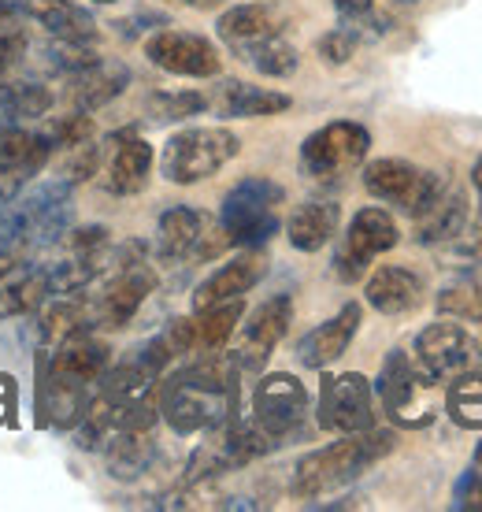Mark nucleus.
Listing matches in <instances>:
<instances>
[{"mask_svg":"<svg viewBox=\"0 0 482 512\" xmlns=\"http://www.w3.org/2000/svg\"><path fill=\"white\" fill-rule=\"evenodd\" d=\"M445 412L449 420L464 427V431H479L482 427V372L457 375L453 383H445Z\"/></svg>","mask_w":482,"mask_h":512,"instance_id":"nucleus-33","label":"nucleus"},{"mask_svg":"<svg viewBox=\"0 0 482 512\" xmlns=\"http://www.w3.org/2000/svg\"><path fill=\"white\" fill-rule=\"evenodd\" d=\"M412 364L427 375L434 386L453 383L457 375L482 372V346L460 323H431L416 334Z\"/></svg>","mask_w":482,"mask_h":512,"instance_id":"nucleus-7","label":"nucleus"},{"mask_svg":"<svg viewBox=\"0 0 482 512\" xmlns=\"http://www.w3.org/2000/svg\"><path fill=\"white\" fill-rule=\"evenodd\" d=\"M264 275H267V256L260 253V249H245L241 256L227 260L219 271H212V275L193 290V301H190L193 312H204V308L234 301V297H245Z\"/></svg>","mask_w":482,"mask_h":512,"instance_id":"nucleus-15","label":"nucleus"},{"mask_svg":"<svg viewBox=\"0 0 482 512\" xmlns=\"http://www.w3.org/2000/svg\"><path fill=\"white\" fill-rule=\"evenodd\" d=\"M423 294L427 286L412 268H397V264H386L368 279L364 286V301H368L375 312L382 316H408L423 305Z\"/></svg>","mask_w":482,"mask_h":512,"instance_id":"nucleus-20","label":"nucleus"},{"mask_svg":"<svg viewBox=\"0 0 482 512\" xmlns=\"http://www.w3.org/2000/svg\"><path fill=\"white\" fill-rule=\"evenodd\" d=\"M204 231H208L204 212L186 205L167 208L160 223H156V253L164 256V260H186V256L197 253Z\"/></svg>","mask_w":482,"mask_h":512,"instance_id":"nucleus-25","label":"nucleus"},{"mask_svg":"<svg viewBox=\"0 0 482 512\" xmlns=\"http://www.w3.org/2000/svg\"><path fill=\"white\" fill-rule=\"evenodd\" d=\"M104 464L108 475L119 483H134L153 468L156 461V442L149 438V431H115L104 442Z\"/></svg>","mask_w":482,"mask_h":512,"instance_id":"nucleus-26","label":"nucleus"},{"mask_svg":"<svg viewBox=\"0 0 482 512\" xmlns=\"http://www.w3.org/2000/svg\"><path fill=\"white\" fill-rule=\"evenodd\" d=\"M364 190L375 201H382V205H394L397 212L416 219L445 190V179L438 171H427V167H416L408 164V160L386 156V160H371L364 167Z\"/></svg>","mask_w":482,"mask_h":512,"instance_id":"nucleus-6","label":"nucleus"},{"mask_svg":"<svg viewBox=\"0 0 482 512\" xmlns=\"http://www.w3.org/2000/svg\"><path fill=\"white\" fill-rule=\"evenodd\" d=\"M145 56L167 75L182 78H216L223 71V56L208 38L190 30H160L145 41Z\"/></svg>","mask_w":482,"mask_h":512,"instance_id":"nucleus-12","label":"nucleus"},{"mask_svg":"<svg viewBox=\"0 0 482 512\" xmlns=\"http://www.w3.org/2000/svg\"><path fill=\"white\" fill-rule=\"evenodd\" d=\"M23 264V249H0V279H8Z\"/></svg>","mask_w":482,"mask_h":512,"instance_id":"nucleus-43","label":"nucleus"},{"mask_svg":"<svg viewBox=\"0 0 482 512\" xmlns=\"http://www.w3.org/2000/svg\"><path fill=\"white\" fill-rule=\"evenodd\" d=\"M49 294V275L30 268V264H19L8 279H0V323L41 308L49 301Z\"/></svg>","mask_w":482,"mask_h":512,"instance_id":"nucleus-30","label":"nucleus"},{"mask_svg":"<svg viewBox=\"0 0 482 512\" xmlns=\"http://www.w3.org/2000/svg\"><path fill=\"white\" fill-rule=\"evenodd\" d=\"M153 290H156V271L145 260L119 264L115 279L104 286V294L97 301H89V308H93V327H108V331L127 327L138 316V308L149 301Z\"/></svg>","mask_w":482,"mask_h":512,"instance_id":"nucleus-13","label":"nucleus"},{"mask_svg":"<svg viewBox=\"0 0 482 512\" xmlns=\"http://www.w3.org/2000/svg\"><path fill=\"white\" fill-rule=\"evenodd\" d=\"M4 8H8V4H4V0H0V12H4Z\"/></svg>","mask_w":482,"mask_h":512,"instance_id":"nucleus-48","label":"nucleus"},{"mask_svg":"<svg viewBox=\"0 0 482 512\" xmlns=\"http://www.w3.org/2000/svg\"><path fill=\"white\" fill-rule=\"evenodd\" d=\"M453 509H471V512H482V475L479 468L475 472H464L457 483V494H453Z\"/></svg>","mask_w":482,"mask_h":512,"instance_id":"nucleus-42","label":"nucleus"},{"mask_svg":"<svg viewBox=\"0 0 482 512\" xmlns=\"http://www.w3.org/2000/svg\"><path fill=\"white\" fill-rule=\"evenodd\" d=\"M401 242V231H397L394 216L386 208H360L349 227L342 234V245L334 253V275L342 282H360L368 275L371 260L382 253H390L394 245Z\"/></svg>","mask_w":482,"mask_h":512,"instance_id":"nucleus-9","label":"nucleus"},{"mask_svg":"<svg viewBox=\"0 0 482 512\" xmlns=\"http://www.w3.org/2000/svg\"><path fill=\"white\" fill-rule=\"evenodd\" d=\"M319 427L334 435H360L375 427V386L360 372L327 375L319 386Z\"/></svg>","mask_w":482,"mask_h":512,"instance_id":"nucleus-10","label":"nucleus"},{"mask_svg":"<svg viewBox=\"0 0 482 512\" xmlns=\"http://www.w3.org/2000/svg\"><path fill=\"white\" fill-rule=\"evenodd\" d=\"M434 383L419 372L405 349H394L382 360L379 379H375V397L382 401V412L401 427H427L434 420Z\"/></svg>","mask_w":482,"mask_h":512,"instance_id":"nucleus-5","label":"nucleus"},{"mask_svg":"<svg viewBox=\"0 0 482 512\" xmlns=\"http://www.w3.org/2000/svg\"><path fill=\"white\" fill-rule=\"evenodd\" d=\"M67 245H71V253H101L108 249V227H97V223H89V227H75V231H67Z\"/></svg>","mask_w":482,"mask_h":512,"instance_id":"nucleus-41","label":"nucleus"},{"mask_svg":"<svg viewBox=\"0 0 482 512\" xmlns=\"http://www.w3.org/2000/svg\"><path fill=\"white\" fill-rule=\"evenodd\" d=\"M178 4H190V8H219L223 0H178Z\"/></svg>","mask_w":482,"mask_h":512,"instance_id":"nucleus-45","label":"nucleus"},{"mask_svg":"<svg viewBox=\"0 0 482 512\" xmlns=\"http://www.w3.org/2000/svg\"><path fill=\"white\" fill-rule=\"evenodd\" d=\"M93 60H101L97 52H93V45L89 41H60L52 38V49H49V64L60 71V75H78L82 67H89Z\"/></svg>","mask_w":482,"mask_h":512,"instance_id":"nucleus-39","label":"nucleus"},{"mask_svg":"<svg viewBox=\"0 0 482 512\" xmlns=\"http://www.w3.org/2000/svg\"><path fill=\"white\" fill-rule=\"evenodd\" d=\"M86 331H93V308H89V301H82V297H52V301L41 305L38 334L49 349H56L60 342Z\"/></svg>","mask_w":482,"mask_h":512,"instance_id":"nucleus-29","label":"nucleus"},{"mask_svg":"<svg viewBox=\"0 0 482 512\" xmlns=\"http://www.w3.org/2000/svg\"><path fill=\"white\" fill-rule=\"evenodd\" d=\"M468 223H471L468 197H464V190H457V186L445 182V190L434 197L431 208H427L423 216H416V242L419 245H445L449 238H457Z\"/></svg>","mask_w":482,"mask_h":512,"instance_id":"nucleus-23","label":"nucleus"},{"mask_svg":"<svg viewBox=\"0 0 482 512\" xmlns=\"http://www.w3.org/2000/svg\"><path fill=\"white\" fill-rule=\"evenodd\" d=\"M360 45H368V38L356 30V26H334V30H327L323 38L316 41V52H319V60L330 67H342L349 64L356 52H360Z\"/></svg>","mask_w":482,"mask_h":512,"instance_id":"nucleus-37","label":"nucleus"},{"mask_svg":"<svg viewBox=\"0 0 482 512\" xmlns=\"http://www.w3.org/2000/svg\"><path fill=\"white\" fill-rule=\"evenodd\" d=\"M130 86V67L119 60H93L78 75L67 78V101L78 112H97L104 104H112L119 93Z\"/></svg>","mask_w":482,"mask_h":512,"instance_id":"nucleus-21","label":"nucleus"},{"mask_svg":"<svg viewBox=\"0 0 482 512\" xmlns=\"http://www.w3.org/2000/svg\"><path fill=\"white\" fill-rule=\"evenodd\" d=\"M293 104L290 93L264 90V86H249V82H223L216 97V108L223 119H264L279 116Z\"/></svg>","mask_w":482,"mask_h":512,"instance_id":"nucleus-27","label":"nucleus"},{"mask_svg":"<svg viewBox=\"0 0 482 512\" xmlns=\"http://www.w3.org/2000/svg\"><path fill=\"white\" fill-rule=\"evenodd\" d=\"M45 138L52 141V149L60 145V149H75V145H82V141H93V119L86 116V112H71V116H60L52 119V123H45Z\"/></svg>","mask_w":482,"mask_h":512,"instance_id":"nucleus-38","label":"nucleus"},{"mask_svg":"<svg viewBox=\"0 0 482 512\" xmlns=\"http://www.w3.org/2000/svg\"><path fill=\"white\" fill-rule=\"evenodd\" d=\"M52 108V93L41 82H0V112L8 119H41Z\"/></svg>","mask_w":482,"mask_h":512,"instance_id":"nucleus-35","label":"nucleus"},{"mask_svg":"<svg viewBox=\"0 0 482 512\" xmlns=\"http://www.w3.org/2000/svg\"><path fill=\"white\" fill-rule=\"evenodd\" d=\"M338 223H342V208L334 201H305L286 223V238L297 253H319L338 234Z\"/></svg>","mask_w":482,"mask_h":512,"instance_id":"nucleus-28","label":"nucleus"},{"mask_svg":"<svg viewBox=\"0 0 482 512\" xmlns=\"http://www.w3.org/2000/svg\"><path fill=\"white\" fill-rule=\"evenodd\" d=\"M475 468H479V472H482V442H479V446H475Z\"/></svg>","mask_w":482,"mask_h":512,"instance_id":"nucleus-46","label":"nucleus"},{"mask_svg":"<svg viewBox=\"0 0 482 512\" xmlns=\"http://www.w3.org/2000/svg\"><path fill=\"white\" fill-rule=\"evenodd\" d=\"M208 108V97L193 90H178V93H153L149 97V116L156 123H182V119L201 116Z\"/></svg>","mask_w":482,"mask_h":512,"instance_id":"nucleus-36","label":"nucleus"},{"mask_svg":"<svg viewBox=\"0 0 482 512\" xmlns=\"http://www.w3.org/2000/svg\"><path fill=\"white\" fill-rule=\"evenodd\" d=\"M216 34L238 56L241 49H249L256 41L286 34V15L275 4H234V8H227V12L219 15Z\"/></svg>","mask_w":482,"mask_h":512,"instance_id":"nucleus-17","label":"nucleus"},{"mask_svg":"<svg viewBox=\"0 0 482 512\" xmlns=\"http://www.w3.org/2000/svg\"><path fill=\"white\" fill-rule=\"evenodd\" d=\"M438 312L445 320L482 323V264L460 268L453 279L438 290Z\"/></svg>","mask_w":482,"mask_h":512,"instance_id":"nucleus-31","label":"nucleus"},{"mask_svg":"<svg viewBox=\"0 0 482 512\" xmlns=\"http://www.w3.org/2000/svg\"><path fill=\"white\" fill-rule=\"evenodd\" d=\"M108 145H112V156L104 164V190L115 197H134L145 190V182L153 175V145L138 134H119Z\"/></svg>","mask_w":482,"mask_h":512,"instance_id":"nucleus-18","label":"nucleus"},{"mask_svg":"<svg viewBox=\"0 0 482 512\" xmlns=\"http://www.w3.org/2000/svg\"><path fill=\"white\" fill-rule=\"evenodd\" d=\"M238 60H245V64L253 67V71H260L264 78H290L293 71L301 67V56H297V49L286 41V34L256 41L249 49H241Z\"/></svg>","mask_w":482,"mask_h":512,"instance_id":"nucleus-34","label":"nucleus"},{"mask_svg":"<svg viewBox=\"0 0 482 512\" xmlns=\"http://www.w3.org/2000/svg\"><path fill=\"white\" fill-rule=\"evenodd\" d=\"M93 175H101V145H93V141H82L75 149H67V160L60 167V179L78 186V182L93 179Z\"/></svg>","mask_w":482,"mask_h":512,"instance_id":"nucleus-40","label":"nucleus"},{"mask_svg":"<svg viewBox=\"0 0 482 512\" xmlns=\"http://www.w3.org/2000/svg\"><path fill=\"white\" fill-rule=\"evenodd\" d=\"M241 316H245L241 297L204 308V312H193V323H197V349L193 353H216V349L227 346L234 327L241 323Z\"/></svg>","mask_w":482,"mask_h":512,"instance_id":"nucleus-32","label":"nucleus"},{"mask_svg":"<svg viewBox=\"0 0 482 512\" xmlns=\"http://www.w3.org/2000/svg\"><path fill=\"white\" fill-rule=\"evenodd\" d=\"M89 386L67 383L49 375V368H38V423H52V427H75L89 412Z\"/></svg>","mask_w":482,"mask_h":512,"instance_id":"nucleus-22","label":"nucleus"},{"mask_svg":"<svg viewBox=\"0 0 482 512\" xmlns=\"http://www.w3.org/2000/svg\"><path fill=\"white\" fill-rule=\"evenodd\" d=\"M26 15L45 26L49 38L60 41H97V19L78 8L75 0H26Z\"/></svg>","mask_w":482,"mask_h":512,"instance_id":"nucleus-24","label":"nucleus"},{"mask_svg":"<svg viewBox=\"0 0 482 512\" xmlns=\"http://www.w3.org/2000/svg\"><path fill=\"white\" fill-rule=\"evenodd\" d=\"M238 364L230 353H201L164 383L160 412L175 435H201L238 412Z\"/></svg>","mask_w":482,"mask_h":512,"instance_id":"nucleus-1","label":"nucleus"},{"mask_svg":"<svg viewBox=\"0 0 482 512\" xmlns=\"http://www.w3.org/2000/svg\"><path fill=\"white\" fill-rule=\"evenodd\" d=\"M371 134L353 119H334L316 134H308L301 145V171L308 179H338L368 160Z\"/></svg>","mask_w":482,"mask_h":512,"instance_id":"nucleus-8","label":"nucleus"},{"mask_svg":"<svg viewBox=\"0 0 482 512\" xmlns=\"http://www.w3.org/2000/svg\"><path fill=\"white\" fill-rule=\"evenodd\" d=\"M286 201V190L271 179H241L223 197L219 208V227L230 245L238 249H260L279 234V205Z\"/></svg>","mask_w":482,"mask_h":512,"instance_id":"nucleus-3","label":"nucleus"},{"mask_svg":"<svg viewBox=\"0 0 482 512\" xmlns=\"http://www.w3.org/2000/svg\"><path fill=\"white\" fill-rule=\"evenodd\" d=\"M308 416V390L305 383L290 372L264 375L253 390V423L260 431L282 442L301 431Z\"/></svg>","mask_w":482,"mask_h":512,"instance_id":"nucleus-11","label":"nucleus"},{"mask_svg":"<svg viewBox=\"0 0 482 512\" xmlns=\"http://www.w3.org/2000/svg\"><path fill=\"white\" fill-rule=\"evenodd\" d=\"M471 186L479 190V197H482V156L475 160V167H471Z\"/></svg>","mask_w":482,"mask_h":512,"instance_id":"nucleus-44","label":"nucleus"},{"mask_svg":"<svg viewBox=\"0 0 482 512\" xmlns=\"http://www.w3.org/2000/svg\"><path fill=\"white\" fill-rule=\"evenodd\" d=\"M397 435L382 431V427H368L360 435H342L338 442H330L323 449H312L308 457L297 461L293 468V498L312 501L319 494L353 483L356 475H364L375 461H382L386 453H394Z\"/></svg>","mask_w":482,"mask_h":512,"instance_id":"nucleus-2","label":"nucleus"},{"mask_svg":"<svg viewBox=\"0 0 482 512\" xmlns=\"http://www.w3.org/2000/svg\"><path fill=\"white\" fill-rule=\"evenodd\" d=\"M290 323H293V301L286 294L271 297V301H264V305L256 308L253 316H249V323H245V331H241L238 349L230 353L234 364H238V372H249V375L264 372V364L279 349L282 338H286Z\"/></svg>","mask_w":482,"mask_h":512,"instance_id":"nucleus-14","label":"nucleus"},{"mask_svg":"<svg viewBox=\"0 0 482 512\" xmlns=\"http://www.w3.org/2000/svg\"><path fill=\"white\" fill-rule=\"evenodd\" d=\"M241 153V141L227 127H190L164 141L160 175L175 186H193L219 175Z\"/></svg>","mask_w":482,"mask_h":512,"instance_id":"nucleus-4","label":"nucleus"},{"mask_svg":"<svg viewBox=\"0 0 482 512\" xmlns=\"http://www.w3.org/2000/svg\"><path fill=\"white\" fill-rule=\"evenodd\" d=\"M108 368H112V349L104 346L101 338H93L89 331L60 342L49 360V375L78 386H93Z\"/></svg>","mask_w":482,"mask_h":512,"instance_id":"nucleus-19","label":"nucleus"},{"mask_svg":"<svg viewBox=\"0 0 482 512\" xmlns=\"http://www.w3.org/2000/svg\"><path fill=\"white\" fill-rule=\"evenodd\" d=\"M93 4H115V0H93Z\"/></svg>","mask_w":482,"mask_h":512,"instance_id":"nucleus-47","label":"nucleus"},{"mask_svg":"<svg viewBox=\"0 0 482 512\" xmlns=\"http://www.w3.org/2000/svg\"><path fill=\"white\" fill-rule=\"evenodd\" d=\"M360 316H364V308L356 305V301L342 305V312H338V316H330L327 323L312 327V331L297 342V360H301L305 368H312V372H323V368H330V364H334V360L349 349L353 334L360 331Z\"/></svg>","mask_w":482,"mask_h":512,"instance_id":"nucleus-16","label":"nucleus"}]
</instances>
